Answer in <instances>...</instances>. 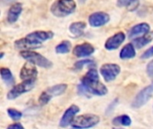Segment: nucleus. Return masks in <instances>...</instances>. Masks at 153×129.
I'll return each mask as SVG.
<instances>
[{
  "label": "nucleus",
  "mask_w": 153,
  "mask_h": 129,
  "mask_svg": "<svg viewBox=\"0 0 153 129\" xmlns=\"http://www.w3.org/2000/svg\"><path fill=\"white\" fill-rule=\"evenodd\" d=\"M80 111L79 107H77L76 105H72L70 106L64 113V115L62 116L59 125L61 128H67L68 126L72 125L74 119H75V115Z\"/></svg>",
  "instance_id": "9d476101"
},
{
  "label": "nucleus",
  "mask_w": 153,
  "mask_h": 129,
  "mask_svg": "<svg viewBox=\"0 0 153 129\" xmlns=\"http://www.w3.org/2000/svg\"><path fill=\"white\" fill-rule=\"evenodd\" d=\"M2 1H3V3H4V4H8L13 3V2L16 1V0H2Z\"/></svg>",
  "instance_id": "c85d7f7f"
},
{
  "label": "nucleus",
  "mask_w": 153,
  "mask_h": 129,
  "mask_svg": "<svg viewBox=\"0 0 153 129\" xmlns=\"http://www.w3.org/2000/svg\"><path fill=\"white\" fill-rule=\"evenodd\" d=\"M20 55L22 58H24L25 60H27L28 62L35 66L44 67V68L52 67V65H53L52 62L38 52H35L32 50H22L20 52Z\"/></svg>",
  "instance_id": "20e7f679"
},
{
  "label": "nucleus",
  "mask_w": 153,
  "mask_h": 129,
  "mask_svg": "<svg viewBox=\"0 0 153 129\" xmlns=\"http://www.w3.org/2000/svg\"><path fill=\"white\" fill-rule=\"evenodd\" d=\"M147 74L150 77H153V60L147 66Z\"/></svg>",
  "instance_id": "bb28decb"
},
{
  "label": "nucleus",
  "mask_w": 153,
  "mask_h": 129,
  "mask_svg": "<svg viewBox=\"0 0 153 129\" xmlns=\"http://www.w3.org/2000/svg\"><path fill=\"white\" fill-rule=\"evenodd\" d=\"M94 51H95L94 47L91 43L85 42V43L75 46L73 50V53L77 57H89L92 55Z\"/></svg>",
  "instance_id": "4468645a"
},
{
  "label": "nucleus",
  "mask_w": 153,
  "mask_h": 129,
  "mask_svg": "<svg viewBox=\"0 0 153 129\" xmlns=\"http://www.w3.org/2000/svg\"><path fill=\"white\" fill-rule=\"evenodd\" d=\"M150 30H151V27L148 23H146V22L139 23L137 25H134V27H132L129 30L128 37L130 39H134V38H136L141 35H145V34L149 33Z\"/></svg>",
  "instance_id": "2eb2a0df"
},
{
  "label": "nucleus",
  "mask_w": 153,
  "mask_h": 129,
  "mask_svg": "<svg viewBox=\"0 0 153 129\" xmlns=\"http://www.w3.org/2000/svg\"><path fill=\"white\" fill-rule=\"evenodd\" d=\"M36 84V80H27V81H23L22 83L14 85L7 93L6 97L8 100H14L16 98H18L19 96H21L22 94L28 92L30 91H31Z\"/></svg>",
  "instance_id": "423d86ee"
},
{
  "label": "nucleus",
  "mask_w": 153,
  "mask_h": 129,
  "mask_svg": "<svg viewBox=\"0 0 153 129\" xmlns=\"http://www.w3.org/2000/svg\"><path fill=\"white\" fill-rule=\"evenodd\" d=\"M120 66L117 64H104L100 67V74L107 82L114 81L120 74Z\"/></svg>",
  "instance_id": "1a4fd4ad"
},
{
  "label": "nucleus",
  "mask_w": 153,
  "mask_h": 129,
  "mask_svg": "<svg viewBox=\"0 0 153 129\" xmlns=\"http://www.w3.org/2000/svg\"><path fill=\"white\" fill-rule=\"evenodd\" d=\"M7 113H8V116L14 121L16 120H19L22 119V113L20 112L19 110H14V109H8L7 110Z\"/></svg>",
  "instance_id": "b1692460"
},
{
  "label": "nucleus",
  "mask_w": 153,
  "mask_h": 129,
  "mask_svg": "<svg viewBox=\"0 0 153 129\" xmlns=\"http://www.w3.org/2000/svg\"><path fill=\"white\" fill-rule=\"evenodd\" d=\"M153 57V47H152L151 48H149L148 50H146L142 56H141V58L143 59H147V58H150V57Z\"/></svg>",
  "instance_id": "a878e982"
},
{
  "label": "nucleus",
  "mask_w": 153,
  "mask_h": 129,
  "mask_svg": "<svg viewBox=\"0 0 153 129\" xmlns=\"http://www.w3.org/2000/svg\"><path fill=\"white\" fill-rule=\"evenodd\" d=\"M71 48H72V45H71L70 41L65 40V41H62L59 45H57L56 47V52L58 54H66V53L70 52Z\"/></svg>",
  "instance_id": "4be33fe9"
},
{
  "label": "nucleus",
  "mask_w": 153,
  "mask_h": 129,
  "mask_svg": "<svg viewBox=\"0 0 153 129\" xmlns=\"http://www.w3.org/2000/svg\"><path fill=\"white\" fill-rule=\"evenodd\" d=\"M78 92L82 95L92 94L97 96H104L108 93V88L100 82L97 70L91 68L82 78V83L78 85Z\"/></svg>",
  "instance_id": "f257e3e1"
},
{
  "label": "nucleus",
  "mask_w": 153,
  "mask_h": 129,
  "mask_svg": "<svg viewBox=\"0 0 153 129\" xmlns=\"http://www.w3.org/2000/svg\"><path fill=\"white\" fill-rule=\"evenodd\" d=\"M100 119L99 116L94 114H84L82 116L75 117L72 123V127L75 129L91 128L99 124Z\"/></svg>",
  "instance_id": "39448f33"
},
{
  "label": "nucleus",
  "mask_w": 153,
  "mask_h": 129,
  "mask_svg": "<svg viewBox=\"0 0 153 129\" xmlns=\"http://www.w3.org/2000/svg\"><path fill=\"white\" fill-rule=\"evenodd\" d=\"M153 40V31H151L140 38H137L134 40V46L136 48H142L150 42H152Z\"/></svg>",
  "instance_id": "a211bd4d"
},
{
  "label": "nucleus",
  "mask_w": 153,
  "mask_h": 129,
  "mask_svg": "<svg viewBox=\"0 0 153 129\" xmlns=\"http://www.w3.org/2000/svg\"><path fill=\"white\" fill-rule=\"evenodd\" d=\"M53 36H54L53 31H34L26 35V37L22 39L16 40L14 42V46L17 48L26 49V50L37 48L41 47L44 41L52 39Z\"/></svg>",
  "instance_id": "f03ea898"
},
{
  "label": "nucleus",
  "mask_w": 153,
  "mask_h": 129,
  "mask_svg": "<svg viewBox=\"0 0 153 129\" xmlns=\"http://www.w3.org/2000/svg\"><path fill=\"white\" fill-rule=\"evenodd\" d=\"M153 94V83L152 84L146 86L145 88H143L134 98L133 103H132V107L134 109H139L141 107H143V105H145L149 99L152 96Z\"/></svg>",
  "instance_id": "6e6552de"
},
{
  "label": "nucleus",
  "mask_w": 153,
  "mask_h": 129,
  "mask_svg": "<svg viewBox=\"0 0 153 129\" xmlns=\"http://www.w3.org/2000/svg\"><path fill=\"white\" fill-rule=\"evenodd\" d=\"M131 123H132V119L127 115H121L113 119V124L116 126L129 127L131 125Z\"/></svg>",
  "instance_id": "412c9836"
},
{
  "label": "nucleus",
  "mask_w": 153,
  "mask_h": 129,
  "mask_svg": "<svg viewBox=\"0 0 153 129\" xmlns=\"http://www.w3.org/2000/svg\"><path fill=\"white\" fill-rule=\"evenodd\" d=\"M139 0H117V5L118 6H129L136 2H138Z\"/></svg>",
  "instance_id": "393cba45"
},
{
  "label": "nucleus",
  "mask_w": 153,
  "mask_h": 129,
  "mask_svg": "<svg viewBox=\"0 0 153 129\" xmlns=\"http://www.w3.org/2000/svg\"><path fill=\"white\" fill-rule=\"evenodd\" d=\"M119 56L121 59H130V58L134 57L136 56V52H135V48L134 44L133 43L126 44L120 51Z\"/></svg>",
  "instance_id": "f3484780"
},
{
  "label": "nucleus",
  "mask_w": 153,
  "mask_h": 129,
  "mask_svg": "<svg viewBox=\"0 0 153 129\" xmlns=\"http://www.w3.org/2000/svg\"><path fill=\"white\" fill-rule=\"evenodd\" d=\"M37 76H38V71L35 65L28 62L22 67L20 72V77L23 81L36 80Z\"/></svg>",
  "instance_id": "f8f14e48"
},
{
  "label": "nucleus",
  "mask_w": 153,
  "mask_h": 129,
  "mask_svg": "<svg viewBox=\"0 0 153 129\" xmlns=\"http://www.w3.org/2000/svg\"><path fill=\"white\" fill-rule=\"evenodd\" d=\"M0 75L3 82L7 85V86H13L14 84V77L12 74V72L8 68H1L0 70Z\"/></svg>",
  "instance_id": "aec40b11"
},
{
  "label": "nucleus",
  "mask_w": 153,
  "mask_h": 129,
  "mask_svg": "<svg viewBox=\"0 0 153 129\" xmlns=\"http://www.w3.org/2000/svg\"><path fill=\"white\" fill-rule=\"evenodd\" d=\"M93 64H94V62L91 59H83V60H80V61L76 62L74 64V68L76 70H80V69L83 68L84 66H91Z\"/></svg>",
  "instance_id": "5701e85b"
},
{
  "label": "nucleus",
  "mask_w": 153,
  "mask_h": 129,
  "mask_svg": "<svg viewBox=\"0 0 153 129\" xmlns=\"http://www.w3.org/2000/svg\"><path fill=\"white\" fill-rule=\"evenodd\" d=\"M110 20L109 15L104 12H97L90 15L89 23L92 27H100L107 24Z\"/></svg>",
  "instance_id": "9b49d317"
},
{
  "label": "nucleus",
  "mask_w": 153,
  "mask_h": 129,
  "mask_svg": "<svg viewBox=\"0 0 153 129\" xmlns=\"http://www.w3.org/2000/svg\"><path fill=\"white\" fill-rule=\"evenodd\" d=\"M81 3H84V2H86V0H79Z\"/></svg>",
  "instance_id": "7c9ffc66"
},
{
  "label": "nucleus",
  "mask_w": 153,
  "mask_h": 129,
  "mask_svg": "<svg viewBox=\"0 0 153 129\" xmlns=\"http://www.w3.org/2000/svg\"><path fill=\"white\" fill-rule=\"evenodd\" d=\"M4 57V53H1V56H0V58H3Z\"/></svg>",
  "instance_id": "c756f323"
},
{
  "label": "nucleus",
  "mask_w": 153,
  "mask_h": 129,
  "mask_svg": "<svg viewBox=\"0 0 153 129\" xmlns=\"http://www.w3.org/2000/svg\"><path fill=\"white\" fill-rule=\"evenodd\" d=\"M66 89H67V85L64 84L54 85V86L47 89L45 92H43L40 94V96L39 98V102L41 105H46L47 103L49 102V101L53 97L59 96V95H62L63 93H65Z\"/></svg>",
  "instance_id": "0eeeda50"
},
{
  "label": "nucleus",
  "mask_w": 153,
  "mask_h": 129,
  "mask_svg": "<svg viewBox=\"0 0 153 129\" xmlns=\"http://www.w3.org/2000/svg\"><path fill=\"white\" fill-rule=\"evenodd\" d=\"M126 40V34L124 32H117L112 37L108 38L105 43V48L108 50H114L118 48Z\"/></svg>",
  "instance_id": "ddd939ff"
},
{
  "label": "nucleus",
  "mask_w": 153,
  "mask_h": 129,
  "mask_svg": "<svg viewBox=\"0 0 153 129\" xmlns=\"http://www.w3.org/2000/svg\"><path fill=\"white\" fill-rule=\"evenodd\" d=\"M76 9L74 0H56L51 6V13L56 17H65L73 13Z\"/></svg>",
  "instance_id": "7ed1b4c3"
},
{
  "label": "nucleus",
  "mask_w": 153,
  "mask_h": 129,
  "mask_svg": "<svg viewBox=\"0 0 153 129\" xmlns=\"http://www.w3.org/2000/svg\"><path fill=\"white\" fill-rule=\"evenodd\" d=\"M22 12V5L21 3H15L13 4L7 13V21L9 23H14L18 18L20 17V14Z\"/></svg>",
  "instance_id": "dca6fc26"
},
{
  "label": "nucleus",
  "mask_w": 153,
  "mask_h": 129,
  "mask_svg": "<svg viewBox=\"0 0 153 129\" xmlns=\"http://www.w3.org/2000/svg\"><path fill=\"white\" fill-rule=\"evenodd\" d=\"M85 29H86V23L83 22H74L69 27L70 32L72 34H74V36H77V37H80V36L83 35Z\"/></svg>",
  "instance_id": "6ab92c4d"
},
{
  "label": "nucleus",
  "mask_w": 153,
  "mask_h": 129,
  "mask_svg": "<svg viewBox=\"0 0 153 129\" xmlns=\"http://www.w3.org/2000/svg\"><path fill=\"white\" fill-rule=\"evenodd\" d=\"M7 129H24L23 126L20 123H14V124H12L10 125Z\"/></svg>",
  "instance_id": "cd10ccee"
}]
</instances>
